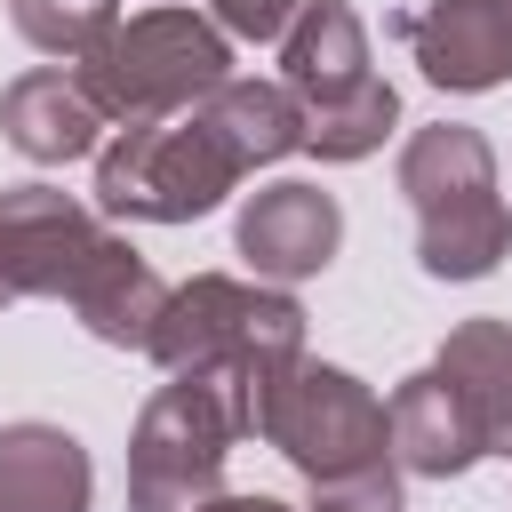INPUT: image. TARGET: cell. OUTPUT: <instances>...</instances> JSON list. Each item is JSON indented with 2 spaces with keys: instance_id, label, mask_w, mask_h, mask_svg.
<instances>
[{
  "instance_id": "6da1fadb",
  "label": "cell",
  "mask_w": 512,
  "mask_h": 512,
  "mask_svg": "<svg viewBox=\"0 0 512 512\" xmlns=\"http://www.w3.org/2000/svg\"><path fill=\"white\" fill-rule=\"evenodd\" d=\"M288 96L304 120V144L328 160H360L392 128V88L368 72V40L344 0H312L288 32Z\"/></svg>"
},
{
  "instance_id": "7a4b0ae2",
  "label": "cell",
  "mask_w": 512,
  "mask_h": 512,
  "mask_svg": "<svg viewBox=\"0 0 512 512\" xmlns=\"http://www.w3.org/2000/svg\"><path fill=\"white\" fill-rule=\"evenodd\" d=\"M144 344H152L160 368H176V376H200L216 352H232V384H248V392H240V432H248L256 392H264V384L288 368V352H296V304H288V296H248V288H232V280H192L184 296L160 304V320H152Z\"/></svg>"
},
{
  "instance_id": "3957f363",
  "label": "cell",
  "mask_w": 512,
  "mask_h": 512,
  "mask_svg": "<svg viewBox=\"0 0 512 512\" xmlns=\"http://www.w3.org/2000/svg\"><path fill=\"white\" fill-rule=\"evenodd\" d=\"M216 80H224V40L184 8H152L136 24H112L80 64V88L104 120L176 112V104L208 96Z\"/></svg>"
},
{
  "instance_id": "277c9868",
  "label": "cell",
  "mask_w": 512,
  "mask_h": 512,
  "mask_svg": "<svg viewBox=\"0 0 512 512\" xmlns=\"http://www.w3.org/2000/svg\"><path fill=\"white\" fill-rule=\"evenodd\" d=\"M400 184L424 216V272L480 280L504 256V208H496L488 144L472 128H424L400 160Z\"/></svg>"
},
{
  "instance_id": "5b68a950",
  "label": "cell",
  "mask_w": 512,
  "mask_h": 512,
  "mask_svg": "<svg viewBox=\"0 0 512 512\" xmlns=\"http://www.w3.org/2000/svg\"><path fill=\"white\" fill-rule=\"evenodd\" d=\"M248 160L232 152V136L192 112V120H160V128H128L120 152H104V176H96V200L112 216H200L224 200V184L240 176Z\"/></svg>"
},
{
  "instance_id": "8992f818",
  "label": "cell",
  "mask_w": 512,
  "mask_h": 512,
  "mask_svg": "<svg viewBox=\"0 0 512 512\" xmlns=\"http://www.w3.org/2000/svg\"><path fill=\"white\" fill-rule=\"evenodd\" d=\"M248 432H272L312 480H344L384 456V408L344 368H280L256 392Z\"/></svg>"
},
{
  "instance_id": "52a82bcc",
  "label": "cell",
  "mask_w": 512,
  "mask_h": 512,
  "mask_svg": "<svg viewBox=\"0 0 512 512\" xmlns=\"http://www.w3.org/2000/svg\"><path fill=\"white\" fill-rule=\"evenodd\" d=\"M232 432H240V416L216 400L208 376L168 384L136 432V512H192V488L216 480Z\"/></svg>"
},
{
  "instance_id": "ba28073f",
  "label": "cell",
  "mask_w": 512,
  "mask_h": 512,
  "mask_svg": "<svg viewBox=\"0 0 512 512\" xmlns=\"http://www.w3.org/2000/svg\"><path fill=\"white\" fill-rule=\"evenodd\" d=\"M96 232L88 216L48 192V184H24L0 200V296H24V288H72V272L88 264Z\"/></svg>"
},
{
  "instance_id": "9c48e42d",
  "label": "cell",
  "mask_w": 512,
  "mask_h": 512,
  "mask_svg": "<svg viewBox=\"0 0 512 512\" xmlns=\"http://www.w3.org/2000/svg\"><path fill=\"white\" fill-rule=\"evenodd\" d=\"M400 40L440 88H496L512 72V0H440L400 16Z\"/></svg>"
},
{
  "instance_id": "30bf717a",
  "label": "cell",
  "mask_w": 512,
  "mask_h": 512,
  "mask_svg": "<svg viewBox=\"0 0 512 512\" xmlns=\"http://www.w3.org/2000/svg\"><path fill=\"white\" fill-rule=\"evenodd\" d=\"M336 232H344V216H336V200H328L320 184H272V192H256L248 216H240V256H248L256 272L304 280V272H320V264L336 256Z\"/></svg>"
},
{
  "instance_id": "8fae6325",
  "label": "cell",
  "mask_w": 512,
  "mask_h": 512,
  "mask_svg": "<svg viewBox=\"0 0 512 512\" xmlns=\"http://www.w3.org/2000/svg\"><path fill=\"white\" fill-rule=\"evenodd\" d=\"M0 512H88V456L56 424L0 432Z\"/></svg>"
},
{
  "instance_id": "7c38bea8",
  "label": "cell",
  "mask_w": 512,
  "mask_h": 512,
  "mask_svg": "<svg viewBox=\"0 0 512 512\" xmlns=\"http://www.w3.org/2000/svg\"><path fill=\"white\" fill-rule=\"evenodd\" d=\"M384 440L400 448L408 472H464V464L480 456V432H472V416H464V400L448 392L440 368H424V376H408V384L392 392Z\"/></svg>"
},
{
  "instance_id": "4fadbf2b",
  "label": "cell",
  "mask_w": 512,
  "mask_h": 512,
  "mask_svg": "<svg viewBox=\"0 0 512 512\" xmlns=\"http://www.w3.org/2000/svg\"><path fill=\"white\" fill-rule=\"evenodd\" d=\"M0 128H8V144L32 152V160H80V152L96 144L104 112L88 104L80 80H64V72H24V80L8 88V104H0Z\"/></svg>"
},
{
  "instance_id": "5bb4252c",
  "label": "cell",
  "mask_w": 512,
  "mask_h": 512,
  "mask_svg": "<svg viewBox=\"0 0 512 512\" xmlns=\"http://www.w3.org/2000/svg\"><path fill=\"white\" fill-rule=\"evenodd\" d=\"M72 304H80V320H88L104 344H144L168 296H160V280H152L128 248L96 240V248H88V264L72 272Z\"/></svg>"
},
{
  "instance_id": "9a60e30c",
  "label": "cell",
  "mask_w": 512,
  "mask_h": 512,
  "mask_svg": "<svg viewBox=\"0 0 512 512\" xmlns=\"http://www.w3.org/2000/svg\"><path fill=\"white\" fill-rule=\"evenodd\" d=\"M440 376H448V392L464 400L480 448H504V456H512V328L472 320V328L440 352Z\"/></svg>"
},
{
  "instance_id": "2e32d148",
  "label": "cell",
  "mask_w": 512,
  "mask_h": 512,
  "mask_svg": "<svg viewBox=\"0 0 512 512\" xmlns=\"http://www.w3.org/2000/svg\"><path fill=\"white\" fill-rule=\"evenodd\" d=\"M16 24L32 48L64 56V48H96L112 32V0H16Z\"/></svg>"
},
{
  "instance_id": "e0dca14e",
  "label": "cell",
  "mask_w": 512,
  "mask_h": 512,
  "mask_svg": "<svg viewBox=\"0 0 512 512\" xmlns=\"http://www.w3.org/2000/svg\"><path fill=\"white\" fill-rule=\"evenodd\" d=\"M320 512H400V496H392V480H384V464H368V472H344V480H320Z\"/></svg>"
},
{
  "instance_id": "ac0fdd59",
  "label": "cell",
  "mask_w": 512,
  "mask_h": 512,
  "mask_svg": "<svg viewBox=\"0 0 512 512\" xmlns=\"http://www.w3.org/2000/svg\"><path fill=\"white\" fill-rule=\"evenodd\" d=\"M216 8H224V24H232V32H256V40H272V32H280V24H288L304 0H216Z\"/></svg>"
},
{
  "instance_id": "d6986e66",
  "label": "cell",
  "mask_w": 512,
  "mask_h": 512,
  "mask_svg": "<svg viewBox=\"0 0 512 512\" xmlns=\"http://www.w3.org/2000/svg\"><path fill=\"white\" fill-rule=\"evenodd\" d=\"M208 512H288V504H272V496H240V504H208Z\"/></svg>"
}]
</instances>
